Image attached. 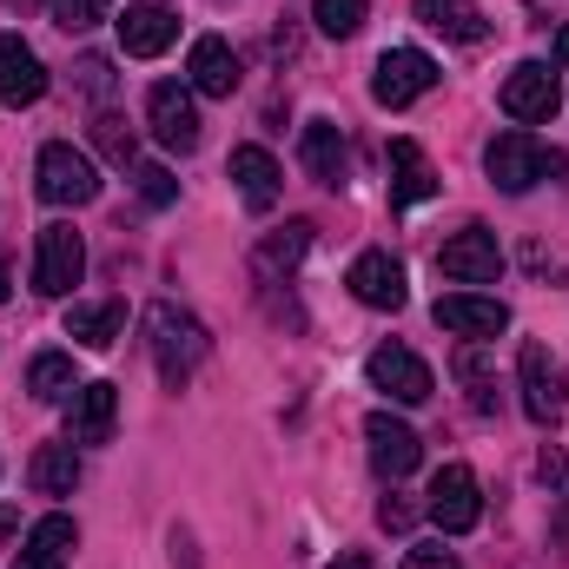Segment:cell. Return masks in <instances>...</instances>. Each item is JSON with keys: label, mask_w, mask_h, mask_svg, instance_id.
<instances>
[{"label": "cell", "mask_w": 569, "mask_h": 569, "mask_svg": "<svg viewBox=\"0 0 569 569\" xmlns=\"http://www.w3.org/2000/svg\"><path fill=\"white\" fill-rule=\"evenodd\" d=\"M503 113L510 120H523V127H543V120H557V107H563V87H557V73L543 67V60H523V67H510V80H503Z\"/></svg>", "instance_id": "cell-8"}, {"label": "cell", "mask_w": 569, "mask_h": 569, "mask_svg": "<svg viewBox=\"0 0 569 569\" xmlns=\"http://www.w3.org/2000/svg\"><path fill=\"white\" fill-rule=\"evenodd\" d=\"M13 530H20V510H7V503H0V543H7Z\"/></svg>", "instance_id": "cell-36"}, {"label": "cell", "mask_w": 569, "mask_h": 569, "mask_svg": "<svg viewBox=\"0 0 569 569\" xmlns=\"http://www.w3.org/2000/svg\"><path fill=\"white\" fill-rule=\"evenodd\" d=\"M365 13H371V0H311V27L325 40H351L365 27Z\"/></svg>", "instance_id": "cell-28"}, {"label": "cell", "mask_w": 569, "mask_h": 569, "mask_svg": "<svg viewBox=\"0 0 569 569\" xmlns=\"http://www.w3.org/2000/svg\"><path fill=\"white\" fill-rule=\"evenodd\" d=\"M73 543H80L73 517H40V523L27 530V543H20L13 569H67L73 563Z\"/></svg>", "instance_id": "cell-20"}, {"label": "cell", "mask_w": 569, "mask_h": 569, "mask_svg": "<svg viewBox=\"0 0 569 569\" xmlns=\"http://www.w3.org/2000/svg\"><path fill=\"white\" fill-rule=\"evenodd\" d=\"M345 284H351V298L371 305V311H398V305H405V266H398L391 252H358L351 272H345Z\"/></svg>", "instance_id": "cell-16"}, {"label": "cell", "mask_w": 569, "mask_h": 569, "mask_svg": "<svg viewBox=\"0 0 569 569\" xmlns=\"http://www.w3.org/2000/svg\"><path fill=\"white\" fill-rule=\"evenodd\" d=\"M27 477H33L40 497H73V483H80V450H73V443H40L33 463H27Z\"/></svg>", "instance_id": "cell-25"}, {"label": "cell", "mask_w": 569, "mask_h": 569, "mask_svg": "<svg viewBox=\"0 0 569 569\" xmlns=\"http://www.w3.org/2000/svg\"><path fill=\"white\" fill-rule=\"evenodd\" d=\"M140 199L146 206H172V199H179V186H172L166 166H140Z\"/></svg>", "instance_id": "cell-31"}, {"label": "cell", "mask_w": 569, "mask_h": 569, "mask_svg": "<svg viewBox=\"0 0 569 569\" xmlns=\"http://www.w3.org/2000/svg\"><path fill=\"white\" fill-rule=\"evenodd\" d=\"M385 166H391V206H418V199L437 192V172H430V159L411 140H391Z\"/></svg>", "instance_id": "cell-23"}, {"label": "cell", "mask_w": 569, "mask_h": 569, "mask_svg": "<svg viewBox=\"0 0 569 569\" xmlns=\"http://www.w3.org/2000/svg\"><path fill=\"white\" fill-rule=\"evenodd\" d=\"M80 87H87V93H93V100H100V93H107V87H113V67H107V60H100V53H87V60H80Z\"/></svg>", "instance_id": "cell-34"}, {"label": "cell", "mask_w": 569, "mask_h": 569, "mask_svg": "<svg viewBox=\"0 0 569 569\" xmlns=\"http://www.w3.org/2000/svg\"><path fill=\"white\" fill-rule=\"evenodd\" d=\"M430 87H437V60L418 53V47H391L385 60H378V73H371V100L378 107H411V100H425Z\"/></svg>", "instance_id": "cell-6"}, {"label": "cell", "mask_w": 569, "mask_h": 569, "mask_svg": "<svg viewBox=\"0 0 569 569\" xmlns=\"http://www.w3.org/2000/svg\"><path fill=\"white\" fill-rule=\"evenodd\" d=\"M107 7H113V0H53V20H60L67 33H87V27L107 20Z\"/></svg>", "instance_id": "cell-30"}, {"label": "cell", "mask_w": 569, "mask_h": 569, "mask_svg": "<svg viewBox=\"0 0 569 569\" xmlns=\"http://www.w3.org/2000/svg\"><path fill=\"white\" fill-rule=\"evenodd\" d=\"M186 73H192V93H206V100H232V87H239V53H232L219 33H199Z\"/></svg>", "instance_id": "cell-19"}, {"label": "cell", "mask_w": 569, "mask_h": 569, "mask_svg": "<svg viewBox=\"0 0 569 569\" xmlns=\"http://www.w3.org/2000/svg\"><path fill=\"white\" fill-rule=\"evenodd\" d=\"M93 146H100L113 166H133V152H140V146H133V127H127L120 113H100V120H93Z\"/></svg>", "instance_id": "cell-29"}, {"label": "cell", "mask_w": 569, "mask_h": 569, "mask_svg": "<svg viewBox=\"0 0 569 569\" xmlns=\"http://www.w3.org/2000/svg\"><path fill=\"white\" fill-rule=\"evenodd\" d=\"M146 120H152V140L166 152H192L199 146V107H192V87H179V80H159L146 93Z\"/></svg>", "instance_id": "cell-10"}, {"label": "cell", "mask_w": 569, "mask_h": 569, "mask_svg": "<svg viewBox=\"0 0 569 569\" xmlns=\"http://www.w3.org/2000/svg\"><path fill=\"white\" fill-rule=\"evenodd\" d=\"M27 391H33L40 405H67V398L80 391V378H73V358H67V351H40V358L27 365Z\"/></svg>", "instance_id": "cell-26"}, {"label": "cell", "mask_w": 569, "mask_h": 569, "mask_svg": "<svg viewBox=\"0 0 569 569\" xmlns=\"http://www.w3.org/2000/svg\"><path fill=\"white\" fill-rule=\"evenodd\" d=\"M33 192L47 206H93L100 199V172H93V159L73 140H53V146H40V159H33Z\"/></svg>", "instance_id": "cell-2"}, {"label": "cell", "mask_w": 569, "mask_h": 569, "mask_svg": "<svg viewBox=\"0 0 569 569\" xmlns=\"http://www.w3.org/2000/svg\"><path fill=\"white\" fill-rule=\"evenodd\" d=\"M563 166H569V159L543 152L530 133H497V140L483 146V172H490V186H497V192H530L543 172H563Z\"/></svg>", "instance_id": "cell-3"}, {"label": "cell", "mask_w": 569, "mask_h": 569, "mask_svg": "<svg viewBox=\"0 0 569 569\" xmlns=\"http://www.w3.org/2000/svg\"><path fill=\"white\" fill-rule=\"evenodd\" d=\"M557 67H569V20L557 27Z\"/></svg>", "instance_id": "cell-38"}, {"label": "cell", "mask_w": 569, "mask_h": 569, "mask_svg": "<svg viewBox=\"0 0 569 569\" xmlns=\"http://www.w3.org/2000/svg\"><path fill=\"white\" fill-rule=\"evenodd\" d=\"M120 331H127V305L120 298H93V305H73L67 311V338H80L87 351L120 345Z\"/></svg>", "instance_id": "cell-22"}, {"label": "cell", "mask_w": 569, "mask_h": 569, "mask_svg": "<svg viewBox=\"0 0 569 569\" xmlns=\"http://www.w3.org/2000/svg\"><path fill=\"white\" fill-rule=\"evenodd\" d=\"M405 569H457V557L443 543H418V550H405Z\"/></svg>", "instance_id": "cell-33"}, {"label": "cell", "mask_w": 569, "mask_h": 569, "mask_svg": "<svg viewBox=\"0 0 569 569\" xmlns=\"http://www.w3.org/2000/svg\"><path fill=\"white\" fill-rule=\"evenodd\" d=\"M430 318H437L443 331L470 338V345H483V338L510 331V305H503V298H483V291H450V298H437V305H430Z\"/></svg>", "instance_id": "cell-12"}, {"label": "cell", "mask_w": 569, "mask_h": 569, "mask_svg": "<svg viewBox=\"0 0 569 569\" xmlns=\"http://www.w3.org/2000/svg\"><path fill=\"white\" fill-rule=\"evenodd\" d=\"M80 272H87L80 232H73V226H40V239H33V291L67 298V291L80 284Z\"/></svg>", "instance_id": "cell-5"}, {"label": "cell", "mask_w": 569, "mask_h": 569, "mask_svg": "<svg viewBox=\"0 0 569 569\" xmlns=\"http://www.w3.org/2000/svg\"><path fill=\"white\" fill-rule=\"evenodd\" d=\"M120 47L133 53V60H159L172 40H179V20H172V0H133L120 20Z\"/></svg>", "instance_id": "cell-14"}, {"label": "cell", "mask_w": 569, "mask_h": 569, "mask_svg": "<svg viewBox=\"0 0 569 569\" xmlns=\"http://www.w3.org/2000/svg\"><path fill=\"white\" fill-rule=\"evenodd\" d=\"M365 378H371L391 405H425L430 391H437L430 365L418 358V351H405V345H378V351L365 358Z\"/></svg>", "instance_id": "cell-7"}, {"label": "cell", "mask_w": 569, "mask_h": 569, "mask_svg": "<svg viewBox=\"0 0 569 569\" xmlns=\"http://www.w3.org/2000/svg\"><path fill=\"white\" fill-rule=\"evenodd\" d=\"M378 523H385V530H398V537H405V530H411V523H418V503H405V497H398V490H391V497H385V503H378Z\"/></svg>", "instance_id": "cell-32"}, {"label": "cell", "mask_w": 569, "mask_h": 569, "mask_svg": "<svg viewBox=\"0 0 569 569\" xmlns=\"http://www.w3.org/2000/svg\"><path fill=\"white\" fill-rule=\"evenodd\" d=\"M120 425V391L113 385H80L73 398H67V443L80 450V443H107Z\"/></svg>", "instance_id": "cell-15"}, {"label": "cell", "mask_w": 569, "mask_h": 569, "mask_svg": "<svg viewBox=\"0 0 569 569\" xmlns=\"http://www.w3.org/2000/svg\"><path fill=\"white\" fill-rule=\"evenodd\" d=\"M331 569H371V557H365V550H345V557H338Z\"/></svg>", "instance_id": "cell-37"}, {"label": "cell", "mask_w": 569, "mask_h": 569, "mask_svg": "<svg viewBox=\"0 0 569 569\" xmlns=\"http://www.w3.org/2000/svg\"><path fill=\"white\" fill-rule=\"evenodd\" d=\"M47 93V67L20 33H0V107H33Z\"/></svg>", "instance_id": "cell-17"}, {"label": "cell", "mask_w": 569, "mask_h": 569, "mask_svg": "<svg viewBox=\"0 0 569 569\" xmlns=\"http://www.w3.org/2000/svg\"><path fill=\"white\" fill-rule=\"evenodd\" d=\"M146 331H152V365H159L166 391H186L192 371H199L206 351H212L206 325H199L192 311H179V305H152V311H146Z\"/></svg>", "instance_id": "cell-1"}, {"label": "cell", "mask_w": 569, "mask_h": 569, "mask_svg": "<svg viewBox=\"0 0 569 569\" xmlns=\"http://www.w3.org/2000/svg\"><path fill=\"white\" fill-rule=\"evenodd\" d=\"M298 152H305V172H311L318 186H338V179H345V133H338V120H311L305 140H298Z\"/></svg>", "instance_id": "cell-24"}, {"label": "cell", "mask_w": 569, "mask_h": 569, "mask_svg": "<svg viewBox=\"0 0 569 569\" xmlns=\"http://www.w3.org/2000/svg\"><path fill=\"white\" fill-rule=\"evenodd\" d=\"M305 246H311V226H305V219H291L284 232H272V239L259 246V279H279V272H291V266L305 259Z\"/></svg>", "instance_id": "cell-27"}, {"label": "cell", "mask_w": 569, "mask_h": 569, "mask_svg": "<svg viewBox=\"0 0 569 569\" xmlns=\"http://www.w3.org/2000/svg\"><path fill=\"white\" fill-rule=\"evenodd\" d=\"M232 186H239V199H246L252 212H272L279 192H284V172L266 146H232Z\"/></svg>", "instance_id": "cell-18"}, {"label": "cell", "mask_w": 569, "mask_h": 569, "mask_svg": "<svg viewBox=\"0 0 569 569\" xmlns=\"http://www.w3.org/2000/svg\"><path fill=\"white\" fill-rule=\"evenodd\" d=\"M523 411L537 425H557L569 411V378H563V365L550 358V345H523Z\"/></svg>", "instance_id": "cell-13"}, {"label": "cell", "mask_w": 569, "mask_h": 569, "mask_svg": "<svg viewBox=\"0 0 569 569\" xmlns=\"http://www.w3.org/2000/svg\"><path fill=\"white\" fill-rule=\"evenodd\" d=\"M537 477H543V483H557V490H569V457H563V450H543V457H537Z\"/></svg>", "instance_id": "cell-35"}, {"label": "cell", "mask_w": 569, "mask_h": 569, "mask_svg": "<svg viewBox=\"0 0 569 569\" xmlns=\"http://www.w3.org/2000/svg\"><path fill=\"white\" fill-rule=\"evenodd\" d=\"M411 13L425 20L430 33H443V40H463V47H477V40L490 33V20H483V7H477V0H418Z\"/></svg>", "instance_id": "cell-21"}, {"label": "cell", "mask_w": 569, "mask_h": 569, "mask_svg": "<svg viewBox=\"0 0 569 569\" xmlns=\"http://www.w3.org/2000/svg\"><path fill=\"white\" fill-rule=\"evenodd\" d=\"M365 443H371V470H378L385 483H405V477L418 470V457H425L418 430L405 425V418H391V411H371V418H365Z\"/></svg>", "instance_id": "cell-11"}, {"label": "cell", "mask_w": 569, "mask_h": 569, "mask_svg": "<svg viewBox=\"0 0 569 569\" xmlns=\"http://www.w3.org/2000/svg\"><path fill=\"white\" fill-rule=\"evenodd\" d=\"M430 523L443 530V537H463V530H477V517H483V497H477V470L470 463H443L437 477H430Z\"/></svg>", "instance_id": "cell-4"}, {"label": "cell", "mask_w": 569, "mask_h": 569, "mask_svg": "<svg viewBox=\"0 0 569 569\" xmlns=\"http://www.w3.org/2000/svg\"><path fill=\"white\" fill-rule=\"evenodd\" d=\"M437 272L457 284H490L503 272V246H497V232H483V226H463L457 239H443L437 246Z\"/></svg>", "instance_id": "cell-9"}, {"label": "cell", "mask_w": 569, "mask_h": 569, "mask_svg": "<svg viewBox=\"0 0 569 569\" xmlns=\"http://www.w3.org/2000/svg\"><path fill=\"white\" fill-rule=\"evenodd\" d=\"M0 305H7V266H0Z\"/></svg>", "instance_id": "cell-39"}]
</instances>
